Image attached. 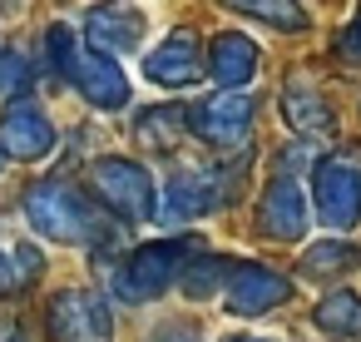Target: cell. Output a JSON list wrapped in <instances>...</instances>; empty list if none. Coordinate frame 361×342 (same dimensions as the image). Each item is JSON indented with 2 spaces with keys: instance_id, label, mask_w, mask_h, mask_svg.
Instances as JSON below:
<instances>
[{
  "instance_id": "6da1fadb",
  "label": "cell",
  "mask_w": 361,
  "mask_h": 342,
  "mask_svg": "<svg viewBox=\"0 0 361 342\" xmlns=\"http://www.w3.org/2000/svg\"><path fill=\"white\" fill-rule=\"evenodd\" d=\"M45 55H50V65H55L65 80H75V90H80L94 110H124V105H129V75H124L109 55L85 50L70 25H55V30L45 35Z\"/></svg>"
},
{
  "instance_id": "7a4b0ae2",
  "label": "cell",
  "mask_w": 361,
  "mask_h": 342,
  "mask_svg": "<svg viewBox=\"0 0 361 342\" xmlns=\"http://www.w3.org/2000/svg\"><path fill=\"white\" fill-rule=\"evenodd\" d=\"M25 218L40 233H50L55 243H94L99 238V223H94L85 194L65 179H40L25 194Z\"/></svg>"
},
{
  "instance_id": "3957f363",
  "label": "cell",
  "mask_w": 361,
  "mask_h": 342,
  "mask_svg": "<svg viewBox=\"0 0 361 342\" xmlns=\"http://www.w3.org/2000/svg\"><path fill=\"white\" fill-rule=\"evenodd\" d=\"M90 184H94V194H99L119 218H129V223H154V213H159V184H154L139 164H129V159H94V164H90Z\"/></svg>"
},
{
  "instance_id": "277c9868",
  "label": "cell",
  "mask_w": 361,
  "mask_h": 342,
  "mask_svg": "<svg viewBox=\"0 0 361 342\" xmlns=\"http://www.w3.org/2000/svg\"><path fill=\"white\" fill-rule=\"evenodd\" d=\"M183 243H144L124 258V268L114 273V293L124 302H149L159 297L178 273H183Z\"/></svg>"
},
{
  "instance_id": "5b68a950",
  "label": "cell",
  "mask_w": 361,
  "mask_h": 342,
  "mask_svg": "<svg viewBox=\"0 0 361 342\" xmlns=\"http://www.w3.org/2000/svg\"><path fill=\"white\" fill-rule=\"evenodd\" d=\"M312 199L326 228H351L361 213V169L351 154H331L326 164H317L312 174Z\"/></svg>"
},
{
  "instance_id": "8992f818",
  "label": "cell",
  "mask_w": 361,
  "mask_h": 342,
  "mask_svg": "<svg viewBox=\"0 0 361 342\" xmlns=\"http://www.w3.org/2000/svg\"><path fill=\"white\" fill-rule=\"evenodd\" d=\"M183 124L203 139V144H218V149H238L252 129V100L247 95H218V100H203L193 110H183Z\"/></svg>"
},
{
  "instance_id": "52a82bcc",
  "label": "cell",
  "mask_w": 361,
  "mask_h": 342,
  "mask_svg": "<svg viewBox=\"0 0 361 342\" xmlns=\"http://www.w3.org/2000/svg\"><path fill=\"white\" fill-rule=\"evenodd\" d=\"M50 337L55 342H109V307L94 293H60L50 302Z\"/></svg>"
},
{
  "instance_id": "ba28073f",
  "label": "cell",
  "mask_w": 361,
  "mask_h": 342,
  "mask_svg": "<svg viewBox=\"0 0 361 342\" xmlns=\"http://www.w3.org/2000/svg\"><path fill=\"white\" fill-rule=\"evenodd\" d=\"M292 293V283L282 278V273H272V268H262V263H243L233 278H228V307L238 312V317H257V312H267V307H277L282 297Z\"/></svg>"
},
{
  "instance_id": "9c48e42d",
  "label": "cell",
  "mask_w": 361,
  "mask_h": 342,
  "mask_svg": "<svg viewBox=\"0 0 361 342\" xmlns=\"http://www.w3.org/2000/svg\"><path fill=\"white\" fill-rule=\"evenodd\" d=\"M169 208L173 213H208V208H218L223 204V184H218V169H208V164H198V159H183V164H173V174H169Z\"/></svg>"
},
{
  "instance_id": "30bf717a",
  "label": "cell",
  "mask_w": 361,
  "mask_h": 342,
  "mask_svg": "<svg viewBox=\"0 0 361 342\" xmlns=\"http://www.w3.org/2000/svg\"><path fill=\"white\" fill-rule=\"evenodd\" d=\"M144 75L154 80V85H164V90H183V85H193L198 75H203V55H198V40L188 35V30H178V35H169L149 60H144Z\"/></svg>"
},
{
  "instance_id": "8fae6325",
  "label": "cell",
  "mask_w": 361,
  "mask_h": 342,
  "mask_svg": "<svg viewBox=\"0 0 361 342\" xmlns=\"http://www.w3.org/2000/svg\"><path fill=\"white\" fill-rule=\"evenodd\" d=\"M85 40L104 55H129L139 40H144V16L139 11H129V6H99V11H90V20H85Z\"/></svg>"
},
{
  "instance_id": "7c38bea8",
  "label": "cell",
  "mask_w": 361,
  "mask_h": 342,
  "mask_svg": "<svg viewBox=\"0 0 361 342\" xmlns=\"http://www.w3.org/2000/svg\"><path fill=\"white\" fill-rule=\"evenodd\" d=\"M50 144H55V129L30 105H16L0 119V154L6 159H40V154H50Z\"/></svg>"
},
{
  "instance_id": "4fadbf2b",
  "label": "cell",
  "mask_w": 361,
  "mask_h": 342,
  "mask_svg": "<svg viewBox=\"0 0 361 342\" xmlns=\"http://www.w3.org/2000/svg\"><path fill=\"white\" fill-rule=\"evenodd\" d=\"M257 45L247 40V35H238V30H228V35H213V45H208V55H203V65H208V75L223 85V90H238V85H247L252 75H257Z\"/></svg>"
},
{
  "instance_id": "5bb4252c",
  "label": "cell",
  "mask_w": 361,
  "mask_h": 342,
  "mask_svg": "<svg viewBox=\"0 0 361 342\" xmlns=\"http://www.w3.org/2000/svg\"><path fill=\"white\" fill-rule=\"evenodd\" d=\"M262 228H267L272 238H282V243L302 238V228H307V194H302L297 179L282 174V179L267 184V199H262Z\"/></svg>"
},
{
  "instance_id": "9a60e30c",
  "label": "cell",
  "mask_w": 361,
  "mask_h": 342,
  "mask_svg": "<svg viewBox=\"0 0 361 342\" xmlns=\"http://www.w3.org/2000/svg\"><path fill=\"white\" fill-rule=\"evenodd\" d=\"M282 119H287L292 129H302V134H331V129H336L331 110L322 105V95H317L307 80H292V85L282 90Z\"/></svg>"
},
{
  "instance_id": "2e32d148",
  "label": "cell",
  "mask_w": 361,
  "mask_h": 342,
  "mask_svg": "<svg viewBox=\"0 0 361 342\" xmlns=\"http://www.w3.org/2000/svg\"><path fill=\"white\" fill-rule=\"evenodd\" d=\"M317 327H322L326 337L361 342V297H356V293H331V297H322V307H317Z\"/></svg>"
},
{
  "instance_id": "e0dca14e",
  "label": "cell",
  "mask_w": 361,
  "mask_h": 342,
  "mask_svg": "<svg viewBox=\"0 0 361 342\" xmlns=\"http://www.w3.org/2000/svg\"><path fill=\"white\" fill-rule=\"evenodd\" d=\"M183 110L178 105H159V110H149L144 119H139V144H149V149H173L178 139H183Z\"/></svg>"
},
{
  "instance_id": "ac0fdd59",
  "label": "cell",
  "mask_w": 361,
  "mask_h": 342,
  "mask_svg": "<svg viewBox=\"0 0 361 342\" xmlns=\"http://www.w3.org/2000/svg\"><path fill=\"white\" fill-rule=\"evenodd\" d=\"M356 248L351 243H317V248H307V258H302V273L307 278H336V273H346V268H356Z\"/></svg>"
},
{
  "instance_id": "d6986e66",
  "label": "cell",
  "mask_w": 361,
  "mask_h": 342,
  "mask_svg": "<svg viewBox=\"0 0 361 342\" xmlns=\"http://www.w3.org/2000/svg\"><path fill=\"white\" fill-rule=\"evenodd\" d=\"M35 273H40V253H35V248L0 243V293H16V288L30 283Z\"/></svg>"
},
{
  "instance_id": "ffe728a7",
  "label": "cell",
  "mask_w": 361,
  "mask_h": 342,
  "mask_svg": "<svg viewBox=\"0 0 361 342\" xmlns=\"http://www.w3.org/2000/svg\"><path fill=\"white\" fill-rule=\"evenodd\" d=\"M238 11L252 20H272V30H302L307 25L302 6H277V0H252V6H238Z\"/></svg>"
},
{
  "instance_id": "44dd1931",
  "label": "cell",
  "mask_w": 361,
  "mask_h": 342,
  "mask_svg": "<svg viewBox=\"0 0 361 342\" xmlns=\"http://www.w3.org/2000/svg\"><path fill=\"white\" fill-rule=\"evenodd\" d=\"M30 90V70L20 55H0V100L6 95H25Z\"/></svg>"
},
{
  "instance_id": "7402d4cb",
  "label": "cell",
  "mask_w": 361,
  "mask_h": 342,
  "mask_svg": "<svg viewBox=\"0 0 361 342\" xmlns=\"http://www.w3.org/2000/svg\"><path fill=\"white\" fill-rule=\"evenodd\" d=\"M223 283V258H203L198 268H188V278H183V288L198 297V293H213Z\"/></svg>"
},
{
  "instance_id": "603a6c76",
  "label": "cell",
  "mask_w": 361,
  "mask_h": 342,
  "mask_svg": "<svg viewBox=\"0 0 361 342\" xmlns=\"http://www.w3.org/2000/svg\"><path fill=\"white\" fill-rule=\"evenodd\" d=\"M0 342H25V332H20V317H16L11 307H0Z\"/></svg>"
},
{
  "instance_id": "cb8c5ba5",
  "label": "cell",
  "mask_w": 361,
  "mask_h": 342,
  "mask_svg": "<svg viewBox=\"0 0 361 342\" xmlns=\"http://www.w3.org/2000/svg\"><path fill=\"white\" fill-rule=\"evenodd\" d=\"M346 55H361V20L346 30Z\"/></svg>"
},
{
  "instance_id": "d4e9b609",
  "label": "cell",
  "mask_w": 361,
  "mask_h": 342,
  "mask_svg": "<svg viewBox=\"0 0 361 342\" xmlns=\"http://www.w3.org/2000/svg\"><path fill=\"white\" fill-rule=\"evenodd\" d=\"M228 342H277V337H228Z\"/></svg>"
}]
</instances>
